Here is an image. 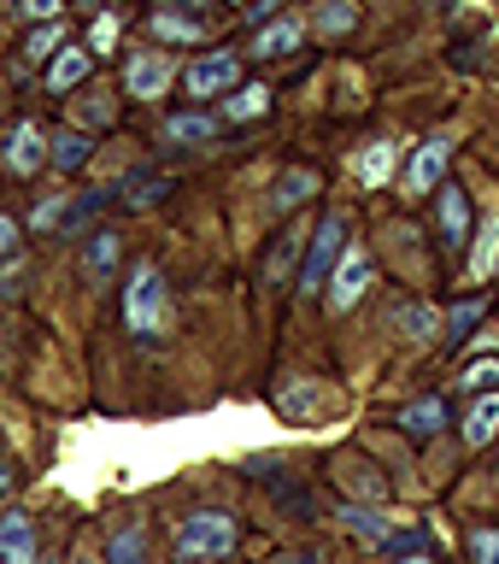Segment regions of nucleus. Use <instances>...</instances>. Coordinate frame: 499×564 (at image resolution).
<instances>
[{"label":"nucleus","instance_id":"1","mask_svg":"<svg viewBox=\"0 0 499 564\" xmlns=\"http://www.w3.org/2000/svg\"><path fill=\"white\" fill-rule=\"evenodd\" d=\"M123 317H130L135 335H148V341H165L176 312H171V294H165V276L153 271V264H135L130 289H123Z\"/></svg>","mask_w":499,"mask_h":564},{"label":"nucleus","instance_id":"2","mask_svg":"<svg viewBox=\"0 0 499 564\" xmlns=\"http://www.w3.org/2000/svg\"><path fill=\"white\" fill-rule=\"evenodd\" d=\"M236 518H224V511H194V518L176 523V553L188 564H211V558H229L236 553Z\"/></svg>","mask_w":499,"mask_h":564},{"label":"nucleus","instance_id":"3","mask_svg":"<svg viewBox=\"0 0 499 564\" xmlns=\"http://www.w3.org/2000/svg\"><path fill=\"white\" fill-rule=\"evenodd\" d=\"M341 405H347L341 388L324 382V377H289V382L276 388V412L289 417V423H306V430H312V423H329Z\"/></svg>","mask_w":499,"mask_h":564},{"label":"nucleus","instance_id":"4","mask_svg":"<svg viewBox=\"0 0 499 564\" xmlns=\"http://www.w3.org/2000/svg\"><path fill=\"white\" fill-rule=\"evenodd\" d=\"M341 247H347V218L329 212V218L312 229V259H306V271H300V294H324V276L335 271Z\"/></svg>","mask_w":499,"mask_h":564},{"label":"nucleus","instance_id":"5","mask_svg":"<svg viewBox=\"0 0 499 564\" xmlns=\"http://www.w3.org/2000/svg\"><path fill=\"white\" fill-rule=\"evenodd\" d=\"M365 289H370V253L365 247H341V259H335V271H329V312L359 306Z\"/></svg>","mask_w":499,"mask_h":564},{"label":"nucleus","instance_id":"6","mask_svg":"<svg viewBox=\"0 0 499 564\" xmlns=\"http://www.w3.org/2000/svg\"><path fill=\"white\" fill-rule=\"evenodd\" d=\"M236 77H241V59H236V53H206V59L188 65V100L224 95V88H236Z\"/></svg>","mask_w":499,"mask_h":564},{"label":"nucleus","instance_id":"7","mask_svg":"<svg viewBox=\"0 0 499 564\" xmlns=\"http://www.w3.org/2000/svg\"><path fill=\"white\" fill-rule=\"evenodd\" d=\"M447 159H453V141H447V135H430V141H423V148L405 159V194L441 188V176H447Z\"/></svg>","mask_w":499,"mask_h":564},{"label":"nucleus","instance_id":"8","mask_svg":"<svg viewBox=\"0 0 499 564\" xmlns=\"http://www.w3.org/2000/svg\"><path fill=\"white\" fill-rule=\"evenodd\" d=\"M171 77H176V70H171L165 53H135L130 70H123V83H130L135 100H159V95L171 88Z\"/></svg>","mask_w":499,"mask_h":564},{"label":"nucleus","instance_id":"9","mask_svg":"<svg viewBox=\"0 0 499 564\" xmlns=\"http://www.w3.org/2000/svg\"><path fill=\"white\" fill-rule=\"evenodd\" d=\"M0 564H35V523L24 511L0 518Z\"/></svg>","mask_w":499,"mask_h":564},{"label":"nucleus","instance_id":"10","mask_svg":"<svg viewBox=\"0 0 499 564\" xmlns=\"http://www.w3.org/2000/svg\"><path fill=\"white\" fill-rule=\"evenodd\" d=\"M388 324L400 329V341H435V335H441V312L423 306V300H405V306L388 312Z\"/></svg>","mask_w":499,"mask_h":564},{"label":"nucleus","instance_id":"11","mask_svg":"<svg viewBox=\"0 0 499 564\" xmlns=\"http://www.w3.org/2000/svg\"><path fill=\"white\" fill-rule=\"evenodd\" d=\"M42 159H47L42 130H35V123H18V130L7 135V165H12L18 176H30V171H42Z\"/></svg>","mask_w":499,"mask_h":564},{"label":"nucleus","instance_id":"12","mask_svg":"<svg viewBox=\"0 0 499 564\" xmlns=\"http://www.w3.org/2000/svg\"><path fill=\"white\" fill-rule=\"evenodd\" d=\"M499 264V206L482 218V229H476V247H470V282H488Z\"/></svg>","mask_w":499,"mask_h":564},{"label":"nucleus","instance_id":"13","mask_svg":"<svg viewBox=\"0 0 499 564\" xmlns=\"http://www.w3.org/2000/svg\"><path fill=\"white\" fill-rule=\"evenodd\" d=\"M352 176H359L365 188H382L388 176H394V141H370V148L352 159Z\"/></svg>","mask_w":499,"mask_h":564},{"label":"nucleus","instance_id":"14","mask_svg":"<svg viewBox=\"0 0 499 564\" xmlns=\"http://www.w3.org/2000/svg\"><path fill=\"white\" fill-rule=\"evenodd\" d=\"M312 194H317V171L294 165V171H282V176H276V188H271V206H276V212H294L300 200H312Z\"/></svg>","mask_w":499,"mask_h":564},{"label":"nucleus","instance_id":"15","mask_svg":"<svg viewBox=\"0 0 499 564\" xmlns=\"http://www.w3.org/2000/svg\"><path fill=\"white\" fill-rule=\"evenodd\" d=\"M153 35H165V42H200V35H211V24L200 12H153Z\"/></svg>","mask_w":499,"mask_h":564},{"label":"nucleus","instance_id":"16","mask_svg":"<svg viewBox=\"0 0 499 564\" xmlns=\"http://www.w3.org/2000/svg\"><path fill=\"white\" fill-rule=\"evenodd\" d=\"M341 523H347L359 541H377V546H388V541H394V523H388L377 506H341Z\"/></svg>","mask_w":499,"mask_h":564},{"label":"nucleus","instance_id":"17","mask_svg":"<svg viewBox=\"0 0 499 564\" xmlns=\"http://www.w3.org/2000/svg\"><path fill=\"white\" fill-rule=\"evenodd\" d=\"M300 35H306V24H300V18H276L271 30H259L253 53H259V59H282V53L300 47Z\"/></svg>","mask_w":499,"mask_h":564},{"label":"nucleus","instance_id":"18","mask_svg":"<svg viewBox=\"0 0 499 564\" xmlns=\"http://www.w3.org/2000/svg\"><path fill=\"white\" fill-rule=\"evenodd\" d=\"M493 435H499V388H493V394H482L465 412V441H470V447H488Z\"/></svg>","mask_w":499,"mask_h":564},{"label":"nucleus","instance_id":"19","mask_svg":"<svg viewBox=\"0 0 499 564\" xmlns=\"http://www.w3.org/2000/svg\"><path fill=\"white\" fill-rule=\"evenodd\" d=\"M441 236H447V247H465L470 236V206L458 188H441Z\"/></svg>","mask_w":499,"mask_h":564},{"label":"nucleus","instance_id":"20","mask_svg":"<svg viewBox=\"0 0 499 564\" xmlns=\"http://www.w3.org/2000/svg\"><path fill=\"white\" fill-rule=\"evenodd\" d=\"M83 264H88V276H95V282H106L118 271V236H112V229H95V236H88Z\"/></svg>","mask_w":499,"mask_h":564},{"label":"nucleus","instance_id":"21","mask_svg":"<svg viewBox=\"0 0 499 564\" xmlns=\"http://www.w3.org/2000/svg\"><path fill=\"white\" fill-rule=\"evenodd\" d=\"M83 77H88V53L83 47H59V53H53V65H47V88H53V95H65V88L83 83Z\"/></svg>","mask_w":499,"mask_h":564},{"label":"nucleus","instance_id":"22","mask_svg":"<svg viewBox=\"0 0 499 564\" xmlns=\"http://www.w3.org/2000/svg\"><path fill=\"white\" fill-rule=\"evenodd\" d=\"M441 423H447V412H441L435 394H423V400H412V405L400 412V430H405V435H423V441H430Z\"/></svg>","mask_w":499,"mask_h":564},{"label":"nucleus","instance_id":"23","mask_svg":"<svg viewBox=\"0 0 499 564\" xmlns=\"http://www.w3.org/2000/svg\"><path fill=\"white\" fill-rule=\"evenodd\" d=\"M352 24H359V7H352V0H324V7L312 12V30L317 35H347Z\"/></svg>","mask_w":499,"mask_h":564},{"label":"nucleus","instance_id":"24","mask_svg":"<svg viewBox=\"0 0 499 564\" xmlns=\"http://www.w3.org/2000/svg\"><path fill=\"white\" fill-rule=\"evenodd\" d=\"M264 106H271V88L247 83V88H236V95H229V106H224V118H229V123H247V118H259Z\"/></svg>","mask_w":499,"mask_h":564},{"label":"nucleus","instance_id":"25","mask_svg":"<svg viewBox=\"0 0 499 564\" xmlns=\"http://www.w3.org/2000/svg\"><path fill=\"white\" fill-rule=\"evenodd\" d=\"M211 130H218V123H211L206 112H176V118H165V141H211Z\"/></svg>","mask_w":499,"mask_h":564},{"label":"nucleus","instance_id":"26","mask_svg":"<svg viewBox=\"0 0 499 564\" xmlns=\"http://www.w3.org/2000/svg\"><path fill=\"white\" fill-rule=\"evenodd\" d=\"M106 564H148V535L130 523V529H118L112 535V553H106Z\"/></svg>","mask_w":499,"mask_h":564},{"label":"nucleus","instance_id":"27","mask_svg":"<svg viewBox=\"0 0 499 564\" xmlns=\"http://www.w3.org/2000/svg\"><path fill=\"white\" fill-rule=\"evenodd\" d=\"M482 312H488V300H465V306H453L447 317H441V324H447L441 335H447V341H458V335H470L476 324H482Z\"/></svg>","mask_w":499,"mask_h":564},{"label":"nucleus","instance_id":"28","mask_svg":"<svg viewBox=\"0 0 499 564\" xmlns=\"http://www.w3.org/2000/svg\"><path fill=\"white\" fill-rule=\"evenodd\" d=\"M493 382H499V359H476V365L458 370V388H465V394H493Z\"/></svg>","mask_w":499,"mask_h":564},{"label":"nucleus","instance_id":"29","mask_svg":"<svg viewBox=\"0 0 499 564\" xmlns=\"http://www.w3.org/2000/svg\"><path fill=\"white\" fill-rule=\"evenodd\" d=\"M83 159H88V135H77V130L53 135V165H59V171H77Z\"/></svg>","mask_w":499,"mask_h":564},{"label":"nucleus","instance_id":"30","mask_svg":"<svg viewBox=\"0 0 499 564\" xmlns=\"http://www.w3.org/2000/svg\"><path fill=\"white\" fill-rule=\"evenodd\" d=\"M59 47H65V24H59V18H53V24H42V30L24 42L30 59H47V53H59Z\"/></svg>","mask_w":499,"mask_h":564},{"label":"nucleus","instance_id":"31","mask_svg":"<svg viewBox=\"0 0 499 564\" xmlns=\"http://www.w3.org/2000/svg\"><path fill=\"white\" fill-rule=\"evenodd\" d=\"M341 482L359 494V500H382V476H370L365 465H341Z\"/></svg>","mask_w":499,"mask_h":564},{"label":"nucleus","instance_id":"32","mask_svg":"<svg viewBox=\"0 0 499 564\" xmlns=\"http://www.w3.org/2000/svg\"><path fill=\"white\" fill-rule=\"evenodd\" d=\"M159 194H165V176H135V183H130V194H123V200H130V206H153Z\"/></svg>","mask_w":499,"mask_h":564},{"label":"nucleus","instance_id":"33","mask_svg":"<svg viewBox=\"0 0 499 564\" xmlns=\"http://www.w3.org/2000/svg\"><path fill=\"white\" fill-rule=\"evenodd\" d=\"M470 558L476 564H499V529H476V535H470Z\"/></svg>","mask_w":499,"mask_h":564},{"label":"nucleus","instance_id":"34","mask_svg":"<svg viewBox=\"0 0 499 564\" xmlns=\"http://www.w3.org/2000/svg\"><path fill=\"white\" fill-rule=\"evenodd\" d=\"M112 42H118V18H112V12H100L95 24H88V47H95V53H106Z\"/></svg>","mask_w":499,"mask_h":564},{"label":"nucleus","instance_id":"35","mask_svg":"<svg viewBox=\"0 0 499 564\" xmlns=\"http://www.w3.org/2000/svg\"><path fill=\"white\" fill-rule=\"evenodd\" d=\"M24 7V18H35V24H53L59 18V0H18Z\"/></svg>","mask_w":499,"mask_h":564},{"label":"nucleus","instance_id":"36","mask_svg":"<svg viewBox=\"0 0 499 564\" xmlns=\"http://www.w3.org/2000/svg\"><path fill=\"white\" fill-rule=\"evenodd\" d=\"M77 123H112V106L106 100H77Z\"/></svg>","mask_w":499,"mask_h":564},{"label":"nucleus","instance_id":"37","mask_svg":"<svg viewBox=\"0 0 499 564\" xmlns=\"http://www.w3.org/2000/svg\"><path fill=\"white\" fill-rule=\"evenodd\" d=\"M35 229H53V224H65V206L59 200H42V206H35V218H30Z\"/></svg>","mask_w":499,"mask_h":564},{"label":"nucleus","instance_id":"38","mask_svg":"<svg viewBox=\"0 0 499 564\" xmlns=\"http://www.w3.org/2000/svg\"><path fill=\"white\" fill-rule=\"evenodd\" d=\"M12 247H18V224L0 212V253H12Z\"/></svg>","mask_w":499,"mask_h":564},{"label":"nucleus","instance_id":"39","mask_svg":"<svg viewBox=\"0 0 499 564\" xmlns=\"http://www.w3.org/2000/svg\"><path fill=\"white\" fill-rule=\"evenodd\" d=\"M0 488H12V458H7V447H0Z\"/></svg>","mask_w":499,"mask_h":564},{"label":"nucleus","instance_id":"40","mask_svg":"<svg viewBox=\"0 0 499 564\" xmlns=\"http://www.w3.org/2000/svg\"><path fill=\"white\" fill-rule=\"evenodd\" d=\"M400 564H435V558H423V553H412V558H400Z\"/></svg>","mask_w":499,"mask_h":564},{"label":"nucleus","instance_id":"41","mask_svg":"<svg viewBox=\"0 0 499 564\" xmlns=\"http://www.w3.org/2000/svg\"><path fill=\"white\" fill-rule=\"evenodd\" d=\"M88 7H95V0H88ZM100 7H106V0H100Z\"/></svg>","mask_w":499,"mask_h":564},{"label":"nucleus","instance_id":"42","mask_svg":"<svg viewBox=\"0 0 499 564\" xmlns=\"http://www.w3.org/2000/svg\"><path fill=\"white\" fill-rule=\"evenodd\" d=\"M493 476H499V470H493Z\"/></svg>","mask_w":499,"mask_h":564}]
</instances>
